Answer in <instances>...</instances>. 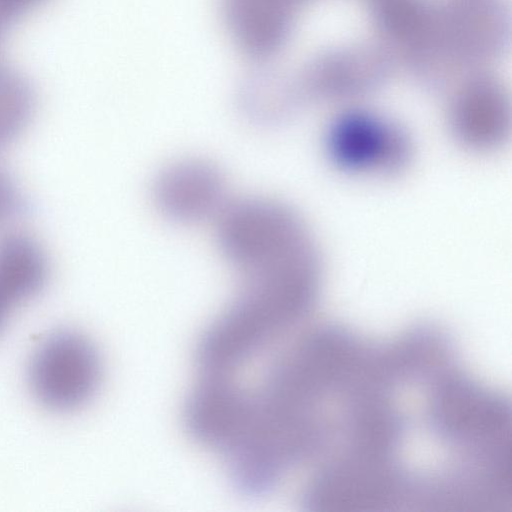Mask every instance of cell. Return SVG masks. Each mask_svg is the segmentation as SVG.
<instances>
[{
	"mask_svg": "<svg viewBox=\"0 0 512 512\" xmlns=\"http://www.w3.org/2000/svg\"><path fill=\"white\" fill-rule=\"evenodd\" d=\"M26 210V200L14 178L0 164V226L18 219Z\"/></svg>",
	"mask_w": 512,
	"mask_h": 512,
	"instance_id": "cell-6",
	"label": "cell"
},
{
	"mask_svg": "<svg viewBox=\"0 0 512 512\" xmlns=\"http://www.w3.org/2000/svg\"><path fill=\"white\" fill-rule=\"evenodd\" d=\"M47 277V257L34 238L16 232L0 237V330L17 306L43 289Z\"/></svg>",
	"mask_w": 512,
	"mask_h": 512,
	"instance_id": "cell-5",
	"label": "cell"
},
{
	"mask_svg": "<svg viewBox=\"0 0 512 512\" xmlns=\"http://www.w3.org/2000/svg\"><path fill=\"white\" fill-rule=\"evenodd\" d=\"M36 0H0V9L2 11H15L18 9H22L27 5L31 4Z\"/></svg>",
	"mask_w": 512,
	"mask_h": 512,
	"instance_id": "cell-7",
	"label": "cell"
},
{
	"mask_svg": "<svg viewBox=\"0 0 512 512\" xmlns=\"http://www.w3.org/2000/svg\"><path fill=\"white\" fill-rule=\"evenodd\" d=\"M152 197L165 218L188 225L217 218L228 203L224 174L198 158L163 167L153 180Z\"/></svg>",
	"mask_w": 512,
	"mask_h": 512,
	"instance_id": "cell-4",
	"label": "cell"
},
{
	"mask_svg": "<svg viewBox=\"0 0 512 512\" xmlns=\"http://www.w3.org/2000/svg\"><path fill=\"white\" fill-rule=\"evenodd\" d=\"M327 147L338 165L358 172H397L405 167L412 151L402 128L364 112L338 117L329 128Z\"/></svg>",
	"mask_w": 512,
	"mask_h": 512,
	"instance_id": "cell-3",
	"label": "cell"
},
{
	"mask_svg": "<svg viewBox=\"0 0 512 512\" xmlns=\"http://www.w3.org/2000/svg\"><path fill=\"white\" fill-rule=\"evenodd\" d=\"M100 353L89 338L74 330H58L35 349L28 366L34 398L46 409L68 413L87 405L102 382Z\"/></svg>",
	"mask_w": 512,
	"mask_h": 512,
	"instance_id": "cell-2",
	"label": "cell"
},
{
	"mask_svg": "<svg viewBox=\"0 0 512 512\" xmlns=\"http://www.w3.org/2000/svg\"><path fill=\"white\" fill-rule=\"evenodd\" d=\"M216 220L217 244L240 283L320 290L317 246L290 206L244 197L229 201Z\"/></svg>",
	"mask_w": 512,
	"mask_h": 512,
	"instance_id": "cell-1",
	"label": "cell"
}]
</instances>
